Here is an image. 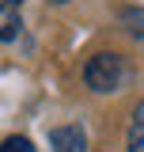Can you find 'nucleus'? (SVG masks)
<instances>
[{"instance_id": "f257e3e1", "label": "nucleus", "mask_w": 144, "mask_h": 152, "mask_svg": "<svg viewBox=\"0 0 144 152\" xmlns=\"http://www.w3.org/2000/svg\"><path fill=\"white\" fill-rule=\"evenodd\" d=\"M129 76H133L129 61H125L121 53H114V50L91 53L87 65H84V84H87L95 95H114V91H121V88L129 84Z\"/></svg>"}, {"instance_id": "f03ea898", "label": "nucleus", "mask_w": 144, "mask_h": 152, "mask_svg": "<svg viewBox=\"0 0 144 152\" xmlns=\"http://www.w3.org/2000/svg\"><path fill=\"white\" fill-rule=\"evenodd\" d=\"M49 145L53 152H87V133L80 126H57L49 133Z\"/></svg>"}, {"instance_id": "7ed1b4c3", "label": "nucleus", "mask_w": 144, "mask_h": 152, "mask_svg": "<svg viewBox=\"0 0 144 152\" xmlns=\"http://www.w3.org/2000/svg\"><path fill=\"white\" fill-rule=\"evenodd\" d=\"M118 19H121V27H125L137 42H144V8L140 4H121V8H118Z\"/></svg>"}, {"instance_id": "20e7f679", "label": "nucleus", "mask_w": 144, "mask_h": 152, "mask_svg": "<svg viewBox=\"0 0 144 152\" xmlns=\"http://www.w3.org/2000/svg\"><path fill=\"white\" fill-rule=\"evenodd\" d=\"M125 148H129V152H144V99L137 103V110H133V118H129Z\"/></svg>"}, {"instance_id": "39448f33", "label": "nucleus", "mask_w": 144, "mask_h": 152, "mask_svg": "<svg viewBox=\"0 0 144 152\" xmlns=\"http://www.w3.org/2000/svg\"><path fill=\"white\" fill-rule=\"evenodd\" d=\"M0 152H34V145H31V137L12 133V137H4V141H0Z\"/></svg>"}, {"instance_id": "423d86ee", "label": "nucleus", "mask_w": 144, "mask_h": 152, "mask_svg": "<svg viewBox=\"0 0 144 152\" xmlns=\"http://www.w3.org/2000/svg\"><path fill=\"white\" fill-rule=\"evenodd\" d=\"M15 34H19V19H15V15H8V23L0 27V42H12Z\"/></svg>"}, {"instance_id": "0eeeda50", "label": "nucleus", "mask_w": 144, "mask_h": 152, "mask_svg": "<svg viewBox=\"0 0 144 152\" xmlns=\"http://www.w3.org/2000/svg\"><path fill=\"white\" fill-rule=\"evenodd\" d=\"M19 4H23V0H4L0 8H4V12H12V8H19Z\"/></svg>"}, {"instance_id": "6e6552de", "label": "nucleus", "mask_w": 144, "mask_h": 152, "mask_svg": "<svg viewBox=\"0 0 144 152\" xmlns=\"http://www.w3.org/2000/svg\"><path fill=\"white\" fill-rule=\"evenodd\" d=\"M49 4H68V0H49Z\"/></svg>"}]
</instances>
